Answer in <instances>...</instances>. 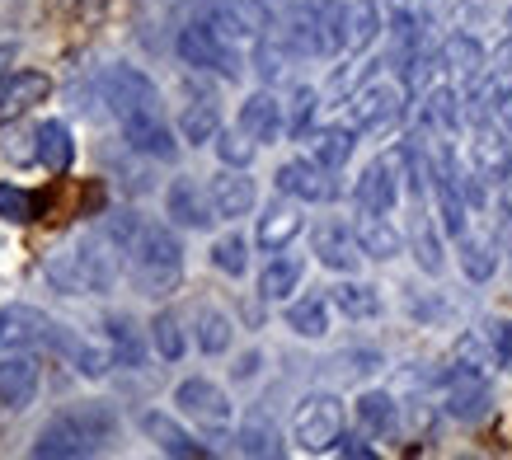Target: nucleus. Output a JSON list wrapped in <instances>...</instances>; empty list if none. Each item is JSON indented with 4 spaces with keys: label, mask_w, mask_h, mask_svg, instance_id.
Segmentation results:
<instances>
[{
    "label": "nucleus",
    "mask_w": 512,
    "mask_h": 460,
    "mask_svg": "<svg viewBox=\"0 0 512 460\" xmlns=\"http://www.w3.org/2000/svg\"><path fill=\"white\" fill-rule=\"evenodd\" d=\"M315 259L325 263V268H334V273H353L367 254H362V240H357L353 226H343V221H325V226L315 230Z\"/></svg>",
    "instance_id": "nucleus-13"
},
{
    "label": "nucleus",
    "mask_w": 512,
    "mask_h": 460,
    "mask_svg": "<svg viewBox=\"0 0 512 460\" xmlns=\"http://www.w3.org/2000/svg\"><path fill=\"white\" fill-rule=\"evenodd\" d=\"M123 263L146 296L174 292L179 277H184V249L174 240V230L156 226V221H137L132 240L123 245Z\"/></svg>",
    "instance_id": "nucleus-2"
},
{
    "label": "nucleus",
    "mask_w": 512,
    "mask_h": 460,
    "mask_svg": "<svg viewBox=\"0 0 512 460\" xmlns=\"http://www.w3.org/2000/svg\"><path fill=\"white\" fill-rule=\"evenodd\" d=\"M296 235H301V216H296V207H287V202H273V207L259 216V245H264L268 254L287 249Z\"/></svg>",
    "instance_id": "nucleus-26"
},
{
    "label": "nucleus",
    "mask_w": 512,
    "mask_h": 460,
    "mask_svg": "<svg viewBox=\"0 0 512 460\" xmlns=\"http://www.w3.org/2000/svg\"><path fill=\"white\" fill-rule=\"evenodd\" d=\"M278 193L296 202H334L339 184H334V169H325L320 160H287L278 169Z\"/></svg>",
    "instance_id": "nucleus-12"
},
{
    "label": "nucleus",
    "mask_w": 512,
    "mask_h": 460,
    "mask_svg": "<svg viewBox=\"0 0 512 460\" xmlns=\"http://www.w3.org/2000/svg\"><path fill=\"white\" fill-rule=\"evenodd\" d=\"M109 338H113V357H118L123 367H137V362H141V343H137L132 320H109Z\"/></svg>",
    "instance_id": "nucleus-41"
},
{
    "label": "nucleus",
    "mask_w": 512,
    "mask_h": 460,
    "mask_svg": "<svg viewBox=\"0 0 512 460\" xmlns=\"http://www.w3.org/2000/svg\"><path fill=\"white\" fill-rule=\"evenodd\" d=\"M400 174H404V146L395 155H381L372 165L362 169V179L353 188V202L357 212H395V202H400Z\"/></svg>",
    "instance_id": "nucleus-7"
},
{
    "label": "nucleus",
    "mask_w": 512,
    "mask_h": 460,
    "mask_svg": "<svg viewBox=\"0 0 512 460\" xmlns=\"http://www.w3.org/2000/svg\"><path fill=\"white\" fill-rule=\"evenodd\" d=\"M404 118V85L400 80H367L348 104V127L353 132H390Z\"/></svg>",
    "instance_id": "nucleus-5"
},
{
    "label": "nucleus",
    "mask_w": 512,
    "mask_h": 460,
    "mask_svg": "<svg viewBox=\"0 0 512 460\" xmlns=\"http://www.w3.org/2000/svg\"><path fill=\"white\" fill-rule=\"evenodd\" d=\"M470 165H475V174H480V179H489V184H508V174H512V137L494 123V118L475 123Z\"/></svg>",
    "instance_id": "nucleus-11"
},
{
    "label": "nucleus",
    "mask_w": 512,
    "mask_h": 460,
    "mask_svg": "<svg viewBox=\"0 0 512 460\" xmlns=\"http://www.w3.org/2000/svg\"><path fill=\"white\" fill-rule=\"evenodd\" d=\"M414 259H419L423 273H442V245H437V230L428 216L414 221Z\"/></svg>",
    "instance_id": "nucleus-37"
},
{
    "label": "nucleus",
    "mask_w": 512,
    "mask_h": 460,
    "mask_svg": "<svg viewBox=\"0 0 512 460\" xmlns=\"http://www.w3.org/2000/svg\"><path fill=\"white\" fill-rule=\"evenodd\" d=\"M198 348L202 353H212V357L231 348V320H226L221 310H212V306L198 310Z\"/></svg>",
    "instance_id": "nucleus-33"
},
{
    "label": "nucleus",
    "mask_w": 512,
    "mask_h": 460,
    "mask_svg": "<svg viewBox=\"0 0 512 460\" xmlns=\"http://www.w3.org/2000/svg\"><path fill=\"white\" fill-rule=\"evenodd\" d=\"M292 437L306 451H334L343 437V404L334 395H306L292 414Z\"/></svg>",
    "instance_id": "nucleus-6"
},
{
    "label": "nucleus",
    "mask_w": 512,
    "mask_h": 460,
    "mask_svg": "<svg viewBox=\"0 0 512 460\" xmlns=\"http://www.w3.org/2000/svg\"><path fill=\"white\" fill-rule=\"evenodd\" d=\"M484 404H489V385H484L480 371H456L447 390V414L451 418H480Z\"/></svg>",
    "instance_id": "nucleus-24"
},
{
    "label": "nucleus",
    "mask_w": 512,
    "mask_h": 460,
    "mask_svg": "<svg viewBox=\"0 0 512 460\" xmlns=\"http://www.w3.org/2000/svg\"><path fill=\"white\" fill-rule=\"evenodd\" d=\"M240 451H249V456H278L282 446H278V442H273V432L245 428V432H240Z\"/></svg>",
    "instance_id": "nucleus-43"
},
{
    "label": "nucleus",
    "mask_w": 512,
    "mask_h": 460,
    "mask_svg": "<svg viewBox=\"0 0 512 460\" xmlns=\"http://www.w3.org/2000/svg\"><path fill=\"white\" fill-rule=\"evenodd\" d=\"M212 263H217L221 273H231V277H240L245 273V263H249V245H245V235H221L217 245H212Z\"/></svg>",
    "instance_id": "nucleus-38"
},
{
    "label": "nucleus",
    "mask_w": 512,
    "mask_h": 460,
    "mask_svg": "<svg viewBox=\"0 0 512 460\" xmlns=\"http://www.w3.org/2000/svg\"><path fill=\"white\" fill-rule=\"evenodd\" d=\"M240 132H249V137L259 141V146H273V141L282 137V132H287V118H282V104L278 99H273V94L268 90H259V94H249L245 104H240Z\"/></svg>",
    "instance_id": "nucleus-17"
},
{
    "label": "nucleus",
    "mask_w": 512,
    "mask_h": 460,
    "mask_svg": "<svg viewBox=\"0 0 512 460\" xmlns=\"http://www.w3.org/2000/svg\"><path fill=\"white\" fill-rule=\"evenodd\" d=\"M315 104H320V94H315L311 85H301V90L292 94V118H287V132H292V137H306V132H311Z\"/></svg>",
    "instance_id": "nucleus-42"
},
{
    "label": "nucleus",
    "mask_w": 512,
    "mask_h": 460,
    "mask_svg": "<svg viewBox=\"0 0 512 460\" xmlns=\"http://www.w3.org/2000/svg\"><path fill=\"white\" fill-rule=\"evenodd\" d=\"M66 324H57L52 315L33 306H5L0 310V348H52L57 353V343H62Z\"/></svg>",
    "instance_id": "nucleus-8"
},
{
    "label": "nucleus",
    "mask_w": 512,
    "mask_h": 460,
    "mask_svg": "<svg viewBox=\"0 0 512 460\" xmlns=\"http://www.w3.org/2000/svg\"><path fill=\"white\" fill-rule=\"evenodd\" d=\"M287 329H296L301 338H325L329 334V301L325 296H306L287 306Z\"/></svg>",
    "instance_id": "nucleus-29"
},
{
    "label": "nucleus",
    "mask_w": 512,
    "mask_h": 460,
    "mask_svg": "<svg viewBox=\"0 0 512 460\" xmlns=\"http://www.w3.org/2000/svg\"><path fill=\"white\" fill-rule=\"evenodd\" d=\"M287 62H292V52H287V47H282L273 33H268L264 43L254 47V71H259L264 80H278L282 71H287Z\"/></svg>",
    "instance_id": "nucleus-39"
},
{
    "label": "nucleus",
    "mask_w": 512,
    "mask_h": 460,
    "mask_svg": "<svg viewBox=\"0 0 512 460\" xmlns=\"http://www.w3.org/2000/svg\"><path fill=\"white\" fill-rule=\"evenodd\" d=\"M33 212H38L33 193H24V188H15V184H0V216H5V221L24 226V221H33Z\"/></svg>",
    "instance_id": "nucleus-40"
},
{
    "label": "nucleus",
    "mask_w": 512,
    "mask_h": 460,
    "mask_svg": "<svg viewBox=\"0 0 512 460\" xmlns=\"http://www.w3.org/2000/svg\"><path fill=\"white\" fill-rule=\"evenodd\" d=\"M33 395H38V362L29 353H15L0 362V404L5 409H29Z\"/></svg>",
    "instance_id": "nucleus-18"
},
{
    "label": "nucleus",
    "mask_w": 512,
    "mask_h": 460,
    "mask_svg": "<svg viewBox=\"0 0 512 460\" xmlns=\"http://www.w3.org/2000/svg\"><path fill=\"white\" fill-rule=\"evenodd\" d=\"M151 338H156V353L165 362H179L184 357V329H179V315L174 310H160L156 324H151Z\"/></svg>",
    "instance_id": "nucleus-35"
},
{
    "label": "nucleus",
    "mask_w": 512,
    "mask_h": 460,
    "mask_svg": "<svg viewBox=\"0 0 512 460\" xmlns=\"http://www.w3.org/2000/svg\"><path fill=\"white\" fill-rule=\"evenodd\" d=\"M357 423L372 432V437H390L395 432V399L390 395H381V390H367V395L357 399Z\"/></svg>",
    "instance_id": "nucleus-30"
},
{
    "label": "nucleus",
    "mask_w": 512,
    "mask_h": 460,
    "mask_svg": "<svg viewBox=\"0 0 512 460\" xmlns=\"http://www.w3.org/2000/svg\"><path fill=\"white\" fill-rule=\"evenodd\" d=\"M254 151H259V141L249 137V132H217V155H221V165H231V169H245L249 160H254Z\"/></svg>",
    "instance_id": "nucleus-36"
},
{
    "label": "nucleus",
    "mask_w": 512,
    "mask_h": 460,
    "mask_svg": "<svg viewBox=\"0 0 512 460\" xmlns=\"http://www.w3.org/2000/svg\"><path fill=\"white\" fill-rule=\"evenodd\" d=\"M353 230H357V240H362V254H367V259H395L404 249L400 230L390 226L386 212H362Z\"/></svg>",
    "instance_id": "nucleus-22"
},
{
    "label": "nucleus",
    "mask_w": 512,
    "mask_h": 460,
    "mask_svg": "<svg viewBox=\"0 0 512 460\" xmlns=\"http://www.w3.org/2000/svg\"><path fill=\"white\" fill-rule=\"evenodd\" d=\"M494 353H498V362L512 371V320H503L494 329Z\"/></svg>",
    "instance_id": "nucleus-45"
},
{
    "label": "nucleus",
    "mask_w": 512,
    "mask_h": 460,
    "mask_svg": "<svg viewBox=\"0 0 512 460\" xmlns=\"http://www.w3.org/2000/svg\"><path fill=\"white\" fill-rule=\"evenodd\" d=\"M498 240L512 254V188H503V198H498Z\"/></svg>",
    "instance_id": "nucleus-44"
},
{
    "label": "nucleus",
    "mask_w": 512,
    "mask_h": 460,
    "mask_svg": "<svg viewBox=\"0 0 512 460\" xmlns=\"http://www.w3.org/2000/svg\"><path fill=\"white\" fill-rule=\"evenodd\" d=\"M38 160H43V169H52V174H66V169H71V132H66V123L38 127Z\"/></svg>",
    "instance_id": "nucleus-31"
},
{
    "label": "nucleus",
    "mask_w": 512,
    "mask_h": 460,
    "mask_svg": "<svg viewBox=\"0 0 512 460\" xmlns=\"http://www.w3.org/2000/svg\"><path fill=\"white\" fill-rule=\"evenodd\" d=\"M329 301H334L348 320H372V315H381V292L367 287V282H339Z\"/></svg>",
    "instance_id": "nucleus-28"
},
{
    "label": "nucleus",
    "mask_w": 512,
    "mask_h": 460,
    "mask_svg": "<svg viewBox=\"0 0 512 460\" xmlns=\"http://www.w3.org/2000/svg\"><path fill=\"white\" fill-rule=\"evenodd\" d=\"M376 33H381V5H376V0L343 5V52H348V57H362V52L376 43Z\"/></svg>",
    "instance_id": "nucleus-20"
},
{
    "label": "nucleus",
    "mask_w": 512,
    "mask_h": 460,
    "mask_svg": "<svg viewBox=\"0 0 512 460\" xmlns=\"http://www.w3.org/2000/svg\"><path fill=\"white\" fill-rule=\"evenodd\" d=\"M141 432H146V437H151L160 451H170V456H184V460L207 456V446L193 442V437H188V432L179 428L170 414H141Z\"/></svg>",
    "instance_id": "nucleus-23"
},
{
    "label": "nucleus",
    "mask_w": 512,
    "mask_h": 460,
    "mask_svg": "<svg viewBox=\"0 0 512 460\" xmlns=\"http://www.w3.org/2000/svg\"><path fill=\"white\" fill-rule=\"evenodd\" d=\"M306 141H311V160H320L325 169H343L357 146V132L339 123V127H320V132H311Z\"/></svg>",
    "instance_id": "nucleus-27"
},
{
    "label": "nucleus",
    "mask_w": 512,
    "mask_h": 460,
    "mask_svg": "<svg viewBox=\"0 0 512 460\" xmlns=\"http://www.w3.org/2000/svg\"><path fill=\"white\" fill-rule=\"evenodd\" d=\"M301 273H306V263L296 259V254H273V259L264 263V273H259V292L268 296V301H287V296L301 287Z\"/></svg>",
    "instance_id": "nucleus-25"
},
{
    "label": "nucleus",
    "mask_w": 512,
    "mask_h": 460,
    "mask_svg": "<svg viewBox=\"0 0 512 460\" xmlns=\"http://www.w3.org/2000/svg\"><path fill=\"white\" fill-rule=\"evenodd\" d=\"M47 90L52 85H47L43 71H0V123H15L19 113L43 104Z\"/></svg>",
    "instance_id": "nucleus-14"
},
{
    "label": "nucleus",
    "mask_w": 512,
    "mask_h": 460,
    "mask_svg": "<svg viewBox=\"0 0 512 460\" xmlns=\"http://www.w3.org/2000/svg\"><path fill=\"white\" fill-rule=\"evenodd\" d=\"M494 263H498V254H494V245L484 240V235H461V268H466V277L470 282H484V277H494Z\"/></svg>",
    "instance_id": "nucleus-32"
},
{
    "label": "nucleus",
    "mask_w": 512,
    "mask_h": 460,
    "mask_svg": "<svg viewBox=\"0 0 512 460\" xmlns=\"http://www.w3.org/2000/svg\"><path fill=\"white\" fill-rule=\"evenodd\" d=\"M179 132H184V141H193V146L212 141V137H217V104H212V99H202V104H188V108H184V123H179Z\"/></svg>",
    "instance_id": "nucleus-34"
},
{
    "label": "nucleus",
    "mask_w": 512,
    "mask_h": 460,
    "mask_svg": "<svg viewBox=\"0 0 512 460\" xmlns=\"http://www.w3.org/2000/svg\"><path fill=\"white\" fill-rule=\"evenodd\" d=\"M334 451H339V456H357V460H372L376 451L367 442H357V437H339V442H334Z\"/></svg>",
    "instance_id": "nucleus-46"
},
{
    "label": "nucleus",
    "mask_w": 512,
    "mask_h": 460,
    "mask_svg": "<svg viewBox=\"0 0 512 460\" xmlns=\"http://www.w3.org/2000/svg\"><path fill=\"white\" fill-rule=\"evenodd\" d=\"M123 137L132 141V151L151 155V160H174L179 155V141H174L170 123L160 113H146V118H127L123 123Z\"/></svg>",
    "instance_id": "nucleus-19"
},
{
    "label": "nucleus",
    "mask_w": 512,
    "mask_h": 460,
    "mask_svg": "<svg viewBox=\"0 0 512 460\" xmlns=\"http://www.w3.org/2000/svg\"><path fill=\"white\" fill-rule=\"evenodd\" d=\"M212 207H217V216H226V221H235V216H249L254 212V179H245L240 169L226 165V174L221 179H212Z\"/></svg>",
    "instance_id": "nucleus-21"
},
{
    "label": "nucleus",
    "mask_w": 512,
    "mask_h": 460,
    "mask_svg": "<svg viewBox=\"0 0 512 460\" xmlns=\"http://www.w3.org/2000/svg\"><path fill=\"white\" fill-rule=\"evenodd\" d=\"M113 418L99 414V409H85V414H71V418H57L47 432H38L33 442V456H90L94 446L109 437Z\"/></svg>",
    "instance_id": "nucleus-3"
},
{
    "label": "nucleus",
    "mask_w": 512,
    "mask_h": 460,
    "mask_svg": "<svg viewBox=\"0 0 512 460\" xmlns=\"http://www.w3.org/2000/svg\"><path fill=\"white\" fill-rule=\"evenodd\" d=\"M174 404L184 409L198 428L207 432H226L231 428V399L221 395V385L202 381V376H193V381H179V390H174Z\"/></svg>",
    "instance_id": "nucleus-10"
},
{
    "label": "nucleus",
    "mask_w": 512,
    "mask_h": 460,
    "mask_svg": "<svg viewBox=\"0 0 512 460\" xmlns=\"http://www.w3.org/2000/svg\"><path fill=\"white\" fill-rule=\"evenodd\" d=\"M179 57H184L188 66H198V71H217V76H231V80L245 71L240 47H235L226 33L212 29V24H202V19H193L188 29H179Z\"/></svg>",
    "instance_id": "nucleus-4"
},
{
    "label": "nucleus",
    "mask_w": 512,
    "mask_h": 460,
    "mask_svg": "<svg viewBox=\"0 0 512 460\" xmlns=\"http://www.w3.org/2000/svg\"><path fill=\"white\" fill-rule=\"evenodd\" d=\"M118 245L109 235H85L76 245H62L52 249L43 259V277L57 287V292H71V296H99L113 287L118 277Z\"/></svg>",
    "instance_id": "nucleus-1"
},
{
    "label": "nucleus",
    "mask_w": 512,
    "mask_h": 460,
    "mask_svg": "<svg viewBox=\"0 0 512 460\" xmlns=\"http://www.w3.org/2000/svg\"><path fill=\"white\" fill-rule=\"evenodd\" d=\"M104 99H109V108L118 113V123H127V118H146V113H160L156 85L141 76V71H132V66H113L109 76H104Z\"/></svg>",
    "instance_id": "nucleus-9"
},
{
    "label": "nucleus",
    "mask_w": 512,
    "mask_h": 460,
    "mask_svg": "<svg viewBox=\"0 0 512 460\" xmlns=\"http://www.w3.org/2000/svg\"><path fill=\"white\" fill-rule=\"evenodd\" d=\"M442 66H447V80L461 94L475 90L484 80V47L475 43V38H466V33H456V38H447V47H442Z\"/></svg>",
    "instance_id": "nucleus-16"
},
{
    "label": "nucleus",
    "mask_w": 512,
    "mask_h": 460,
    "mask_svg": "<svg viewBox=\"0 0 512 460\" xmlns=\"http://www.w3.org/2000/svg\"><path fill=\"white\" fill-rule=\"evenodd\" d=\"M165 212L188 230H207L217 221V207H212V193H202L193 179H174L170 193H165Z\"/></svg>",
    "instance_id": "nucleus-15"
}]
</instances>
